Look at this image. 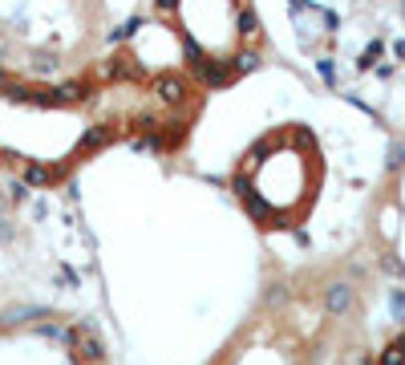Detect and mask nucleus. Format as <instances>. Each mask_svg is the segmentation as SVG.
<instances>
[{
	"instance_id": "7ed1b4c3",
	"label": "nucleus",
	"mask_w": 405,
	"mask_h": 365,
	"mask_svg": "<svg viewBox=\"0 0 405 365\" xmlns=\"http://www.w3.org/2000/svg\"><path fill=\"white\" fill-rule=\"evenodd\" d=\"M381 365H405V337H397L393 345H389V349H385Z\"/></svg>"
},
{
	"instance_id": "f257e3e1",
	"label": "nucleus",
	"mask_w": 405,
	"mask_h": 365,
	"mask_svg": "<svg viewBox=\"0 0 405 365\" xmlns=\"http://www.w3.org/2000/svg\"><path fill=\"white\" fill-rule=\"evenodd\" d=\"M320 183V163H316V146L304 134H280L272 143L260 146L247 195H256L263 216L272 219H300L316 199Z\"/></svg>"
},
{
	"instance_id": "f03ea898",
	"label": "nucleus",
	"mask_w": 405,
	"mask_h": 365,
	"mask_svg": "<svg viewBox=\"0 0 405 365\" xmlns=\"http://www.w3.org/2000/svg\"><path fill=\"white\" fill-rule=\"evenodd\" d=\"M179 24L211 61H227L243 37V4L239 0H179Z\"/></svg>"
}]
</instances>
